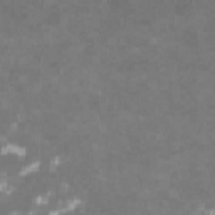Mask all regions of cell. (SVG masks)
<instances>
[{
  "instance_id": "5b68a950",
  "label": "cell",
  "mask_w": 215,
  "mask_h": 215,
  "mask_svg": "<svg viewBox=\"0 0 215 215\" xmlns=\"http://www.w3.org/2000/svg\"><path fill=\"white\" fill-rule=\"evenodd\" d=\"M35 203H47V195H42V197H37Z\"/></svg>"
},
{
  "instance_id": "7a4b0ae2",
  "label": "cell",
  "mask_w": 215,
  "mask_h": 215,
  "mask_svg": "<svg viewBox=\"0 0 215 215\" xmlns=\"http://www.w3.org/2000/svg\"><path fill=\"white\" fill-rule=\"evenodd\" d=\"M39 168H41V161H34V163H30V165H27L25 168H22L20 175L22 177H25L27 173H34V172H37Z\"/></svg>"
},
{
  "instance_id": "8992f818",
  "label": "cell",
  "mask_w": 215,
  "mask_h": 215,
  "mask_svg": "<svg viewBox=\"0 0 215 215\" xmlns=\"http://www.w3.org/2000/svg\"><path fill=\"white\" fill-rule=\"evenodd\" d=\"M61 214H62V210H52L49 215H61Z\"/></svg>"
},
{
  "instance_id": "6da1fadb",
  "label": "cell",
  "mask_w": 215,
  "mask_h": 215,
  "mask_svg": "<svg viewBox=\"0 0 215 215\" xmlns=\"http://www.w3.org/2000/svg\"><path fill=\"white\" fill-rule=\"evenodd\" d=\"M2 153H4V155H7V153H15V155H19V156H24V155H25V148L10 143V145H5V146L2 148Z\"/></svg>"
},
{
  "instance_id": "52a82bcc",
  "label": "cell",
  "mask_w": 215,
  "mask_h": 215,
  "mask_svg": "<svg viewBox=\"0 0 215 215\" xmlns=\"http://www.w3.org/2000/svg\"><path fill=\"white\" fill-rule=\"evenodd\" d=\"M207 215H215V210H208V212H207Z\"/></svg>"
},
{
  "instance_id": "3957f363",
  "label": "cell",
  "mask_w": 215,
  "mask_h": 215,
  "mask_svg": "<svg viewBox=\"0 0 215 215\" xmlns=\"http://www.w3.org/2000/svg\"><path fill=\"white\" fill-rule=\"evenodd\" d=\"M79 203H81L79 200H71V202H69V203H67V205H66V207L62 208V212H71V210H74V208H76V207H77Z\"/></svg>"
},
{
  "instance_id": "277c9868",
  "label": "cell",
  "mask_w": 215,
  "mask_h": 215,
  "mask_svg": "<svg viewBox=\"0 0 215 215\" xmlns=\"http://www.w3.org/2000/svg\"><path fill=\"white\" fill-rule=\"evenodd\" d=\"M59 161H61V158H59V156H54L52 160H51V170H54V168H57Z\"/></svg>"
}]
</instances>
